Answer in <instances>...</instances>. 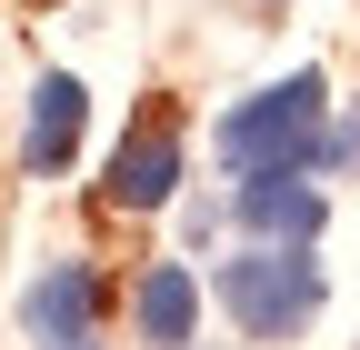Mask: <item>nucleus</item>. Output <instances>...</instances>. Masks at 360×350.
<instances>
[{
    "label": "nucleus",
    "instance_id": "1",
    "mask_svg": "<svg viewBox=\"0 0 360 350\" xmlns=\"http://www.w3.org/2000/svg\"><path fill=\"white\" fill-rule=\"evenodd\" d=\"M220 311H231L240 340H300L310 311H321V260H310V240H260L240 260H220Z\"/></svg>",
    "mask_w": 360,
    "mask_h": 350
},
{
    "label": "nucleus",
    "instance_id": "2",
    "mask_svg": "<svg viewBox=\"0 0 360 350\" xmlns=\"http://www.w3.org/2000/svg\"><path fill=\"white\" fill-rule=\"evenodd\" d=\"M321 110H330V91H321V70H300V80H270V91H250L240 110H220V160L240 170H310L321 160Z\"/></svg>",
    "mask_w": 360,
    "mask_h": 350
},
{
    "label": "nucleus",
    "instance_id": "3",
    "mask_svg": "<svg viewBox=\"0 0 360 350\" xmlns=\"http://www.w3.org/2000/svg\"><path fill=\"white\" fill-rule=\"evenodd\" d=\"M231 221L240 231H260V240H310L330 221V200L300 181V170H250V181L231 190Z\"/></svg>",
    "mask_w": 360,
    "mask_h": 350
},
{
    "label": "nucleus",
    "instance_id": "4",
    "mask_svg": "<svg viewBox=\"0 0 360 350\" xmlns=\"http://www.w3.org/2000/svg\"><path fill=\"white\" fill-rule=\"evenodd\" d=\"M20 320H30V340H51V350L90 340V320H101V271H90V260H60V271H40V280L20 290Z\"/></svg>",
    "mask_w": 360,
    "mask_h": 350
},
{
    "label": "nucleus",
    "instance_id": "5",
    "mask_svg": "<svg viewBox=\"0 0 360 350\" xmlns=\"http://www.w3.org/2000/svg\"><path fill=\"white\" fill-rule=\"evenodd\" d=\"M170 190H180V130H170V120H150V130H130V141L110 150L101 200H110V210H160Z\"/></svg>",
    "mask_w": 360,
    "mask_h": 350
},
{
    "label": "nucleus",
    "instance_id": "6",
    "mask_svg": "<svg viewBox=\"0 0 360 350\" xmlns=\"http://www.w3.org/2000/svg\"><path fill=\"white\" fill-rule=\"evenodd\" d=\"M80 120H90V91H80L70 70H51V80L30 91V141H20V160H30V170H70Z\"/></svg>",
    "mask_w": 360,
    "mask_h": 350
},
{
    "label": "nucleus",
    "instance_id": "7",
    "mask_svg": "<svg viewBox=\"0 0 360 350\" xmlns=\"http://www.w3.org/2000/svg\"><path fill=\"white\" fill-rule=\"evenodd\" d=\"M130 311H141V340L180 350V340L200 330V280L180 271V260H150V271H141V290H130Z\"/></svg>",
    "mask_w": 360,
    "mask_h": 350
},
{
    "label": "nucleus",
    "instance_id": "8",
    "mask_svg": "<svg viewBox=\"0 0 360 350\" xmlns=\"http://www.w3.org/2000/svg\"><path fill=\"white\" fill-rule=\"evenodd\" d=\"M70 350H90V340H70Z\"/></svg>",
    "mask_w": 360,
    "mask_h": 350
}]
</instances>
